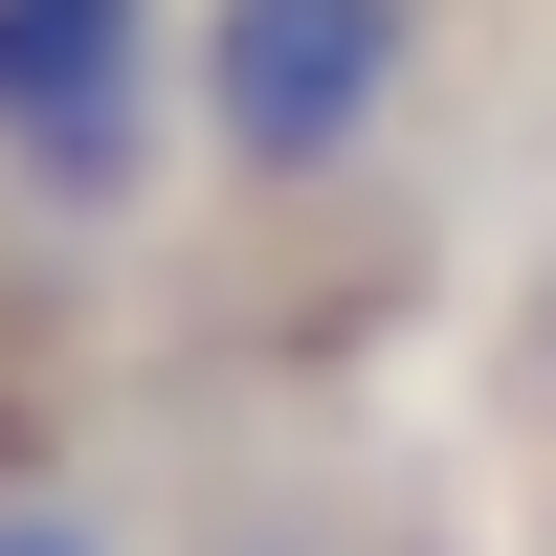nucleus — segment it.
<instances>
[{
  "label": "nucleus",
  "mask_w": 556,
  "mask_h": 556,
  "mask_svg": "<svg viewBox=\"0 0 556 556\" xmlns=\"http://www.w3.org/2000/svg\"><path fill=\"white\" fill-rule=\"evenodd\" d=\"M513 424L556 445V267H534V290H513Z\"/></svg>",
  "instance_id": "nucleus-3"
},
{
  "label": "nucleus",
  "mask_w": 556,
  "mask_h": 556,
  "mask_svg": "<svg viewBox=\"0 0 556 556\" xmlns=\"http://www.w3.org/2000/svg\"><path fill=\"white\" fill-rule=\"evenodd\" d=\"M0 556H112V513H67V490H23V513H0Z\"/></svg>",
  "instance_id": "nucleus-4"
},
{
  "label": "nucleus",
  "mask_w": 556,
  "mask_h": 556,
  "mask_svg": "<svg viewBox=\"0 0 556 556\" xmlns=\"http://www.w3.org/2000/svg\"><path fill=\"white\" fill-rule=\"evenodd\" d=\"M424 89V0H178V112L223 201H334Z\"/></svg>",
  "instance_id": "nucleus-1"
},
{
  "label": "nucleus",
  "mask_w": 556,
  "mask_h": 556,
  "mask_svg": "<svg viewBox=\"0 0 556 556\" xmlns=\"http://www.w3.org/2000/svg\"><path fill=\"white\" fill-rule=\"evenodd\" d=\"M156 67H178V0H0V178L45 223H112L156 156Z\"/></svg>",
  "instance_id": "nucleus-2"
}]
</instances>
